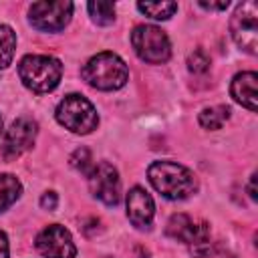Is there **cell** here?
<instances>
[{"label": "cell", "mask_w": 258, "mask_h": 258, "mask_svg": "<svg viewBox=\"0 0 258 258\" xmlns=\"http://www.w3.org/2000/svg\"><path fill=\"white\" fill-rule=\"evenodd\" d=\"M147 177L167 200H185L198 189L194 173L175 161H153L147 169Z\"/></svg>", "instance_id": "6da1fadb"}, {"label": "cell", "mask_w": 258, "mask_h": 258, "mask_svg": "<svg viewBox=\"0 0 258 258\" xmlns=\"http://www.w3.org/2000/svg\"><path fill=\"white\" fill-rule=\"evenodd\" d=\"M81 75L91 87H95L99 91L121 89L129 79V71H127L125 60L119 54L109 52V50L91 56L87 60V64L83 67Z\"/></svg>", "instance_id": "7a4b0ae2"}, {"label": "cell", "mask_w": 258, "mask_h": 258, "mask_svg": "<svg viewBox=\"0 0 258 258\" xmlns=\"http://www.w3.org/2000/svg\"><path fill=\"white\" fill-rule=\"evenodd\" d=\"M18 77L26 89L34 93H48L58 85L62 77V64L54 56L26 54L18 64Z\"/></svg>", "instance_id": "3957f363"}, {"label": "cell", "mask_w": 258, "mask_h": 258, "mask_svg": "<svg viewBox=\"0 0 258 258\" xmlns=\"http://www.w3.org/2000/svg\"><path fill=\"white\" fill-rule=\"evenodd\" d=\"M56 121L73 133L87 135L97 127L99 117H97V109L89 99L71 93L56 105Z\"/></svg>", "instance_id": "277c9868"}, {"label": "cell", "mask_w": 258, "mask_h": 258, "mask_svg": "<svg viewBox=\"0 0 258 258\" xmlns=\"http://www.w3.org/2000/svg\"><path fill=\"white\" fill-rule=\"evenodd\" d=\"M131 44L137 56L151 64H161L171 54V44L167 34L153 24H139L131 32Z\"/></svg>", "instance_id": "5b68a950"}, {"label": "cell", "mask_w": 258, "mask_h": 258, "mask_svg": "<svg viewBox=\"0 0 258 258\" xmlns=\"http://www.w3.org/2000/svg\"><path fill=\"white\" fill-rule=\"evenodd\" d=\"M230 32L234 42L246 50L248 54L258 52V4L256 2H242L238 4L232 20Z\"/></svg>", "instance_id": "8992f818"}, {"label": "cell", "mask_w": 258, "mask_h": 258, "mask_svg": "<svg viewBox=\"0 0 258 258\" xmlns=\"http://www.w3.org/2000/svg\"><path fill=\"white\" fill-rule=\"evenodd\" d=\"M73 14V2L67 0H42V2H34L28 10V18L30 24L36 30H44V32H56L62 30Z\"/></svg>", "instance_id": "52a82bcc"}, {"label": "cell", "mask_w": 258, "mask_h": 258, "mask_svg": "<svg viewBox=\"0 0 258 258\" xmlns=\"http://www.w3.org/2000/svg\"><path fill=\"white\" fill-rule=\"evenodd\" d=\"M89 177V187L91 194L101 200L107 206H115L121 200V179L117 169L109 163V161H101L97 165H93Z\"/></svg>", "instance_id": "ba28073f"}, {"label": "cell", "mask_w": 258, "mask_h": 258, "mask_svg": "<svg viewBox=\"0 0 258 258\" xmlns=\"http://www.w3.org/2000/svg\"><path fill=\"white\" fill-rule=\"evenodd\" d=\"M36 131H38V125L30 117L16 119L10 125V129L6 131V135H4V141H2V157L6 161H12V159L20 157L24 151H28L34 145Z\"/></svg>", "instance_id": "9c48e42d"}, {"label": "cell", "mask_w": 258, "mask_h": 258, "mask_svg": "<svg viewBox=\"0 0 258 258\" xmlns=\"http://www.w3.org/2000/svg\"><path fill=\"white\" fill-rule=\"evenodd\" d=\"M36 250L46 258H73L77 254L71 232L64 226L50 224L36 236Z\"/></svg>", "instance_id": "30bf717a"}, {"label": "cell", "mask_w": 258, "mask_h": 258, "mask_svg": "<svg viewBox=\"0 0 258 258\" xmlns=\"http://www.w3.org/2000/svg\"><path fill=\"white\" fill-rule=\"evenodd\" d=\"M167 236L173 240H179L183 244L196 246L202 242H210V228L206 222L194 220L187 214H173L165 228Z\"/></svg>", "instance_id": "8fae6325"}, {"label": "cell", "mask_w": 258, "mask_h": 258, "mask_svg": "<svg viewBox=\"0 0 258 258\" xmlns=\"http://www.w3.org/2000/svg\"><path fill=\"white\" fill-rule=\"evenodd\" d=\"M155 216L153 198L143 187H131L127 194V218L137 228H147Z\"/></svg>", "instance_id": "7c38bea8"}, {"label": "cell", "mask_w": 258, "mask_h": 258, "mask_svg": "<svg viewBox=\"0 0 258 258\" xmlns=\"http://www.w3.org/2000/svg\"><path fill=\"white\" fill-rule=\"evenodd\" d=\"M258 75L254 71H246V73H238L232 81L230 93L234 97L236 103H240L242 107L256 111L258 107Z\"/></svg>", "instance_id": "4fadbf2b"}, {"label": "cell", "mask_w": 258, "mask_h": 258, "mask_svg": "<svg viewBox=\"0 0 258 258\" xmlns=\"http://www.w3.org/2000/svg\"><path fill=\"white\" fill-rule=\"evenodd\" d=\"M22 185L12 173H0V212L10 208L20 198Z\"/></svg>", "instance_id": "5bb4252c"}, {"label": "cell", "mask_w": 258, "mask_h": 258, "mask_svg": "<svg viewBox=\"0 0 258 258\" xmlns=\"http://www.w3.org/2000/svg\"><path fill=\"white\" fill-rule=\"evenodd\" d=\"M228 117H230V109H228L226 105H216V107H206V109L200 113L198 121H200V125H202L204 129L216 131V129H220V127L228 121Z\"/></svg>", "instance_id": "9a60e30c"}, {"label": "cell", "mask_w": 258, "mask_h": 258, "mask_svg": "<svg viewBox=\"0 0 258 258\" xmlns=\"http://www.w3.org/2000/svg\"><path fill=\"white\" fill-rule=\"evenodd\" d=\"M16 50V34L8 24H0V69H6L12 62Z\"/></svg>", "instance_id": "2e32d148"}, {"label": "cell", "mask_w": 258, "mask_h": 258, "mask_svg": "<svg viewBox=\"0 0 258 258\" xmlns=\"http://www.w3.org/2000/svg\"><path fill=\"white\" fill-rule=\"evenodd\" d=\"M137 8L149 16V18H155V20H167L169 16H173V12L177 10V4L175 2H139Z\"/></svg>", "instance_id": "e0dca14e"}, {"label": "cell", "mask_w": 258, "mask_h": 258, "mask_svg": "<svg viewBox=\"0 0 258 258\" xmlns=\"http://www.w3.org/2000/svg\"><path fill=\"white\" fill-rule=\"evenodd\" d=\"M89 14L93 18V22L107 26L115 20V4L113 2H105V0H97V2H89L87 4Z\"/></svg>", "instance_id": "ac0fdd59"}, {"label": "cell", "mask_w": 258, "mask_h": 258, "mask_svg": "<svg viewBox=\"0 0 258 258\" xmlns=\"http://www.w3.org/2000/svg\"><path fill=\"white\" fill-rule=\"evenodd\" d=\"M71 165L75 169H79L81 173L89 175L91 169H93V157H91V151L87 147H79L73 155H71Z\"/></svg>", "instance_id": "d6986e66"}, {"label": "cell", "mask_w": 258, "mask_h": 258, "mask_svg": "<svg viewBox=\"0 0 258 258\" xmlns=\"http://www.w3.org/2000/svg\"><path fill=\"white\" fill-rule=\"evenodd\" d=\"M187 69L191 73H206L210 69V58L202 48H196L194 52H189L187 56Z\"/></svg>", "instance_id": "ffe728a7"}, {"label": "cell", "mask_w": 258, "mask_h": 258, "mask_svg": "<svg viewBox=\"0 0 258 258\" xmlns=\"http://www.w3.org/2000/svg\"><path fill=\"white\" fill-rule=\"evenodd\" d=\"M56 204H58V198H56L54 191H46V194L40 198V206H42L44 210H54Z\"/></svg>", "instance_id": "44dd1931"}, {"label": "cell", "mask_w": 258, "mask_h": 258, "mask_svg": "<svg viewBox=\"0 0 258 258\" xmlns=\"http://www.w3.org/2000/svg\"><path fill=\"white\" fill-rule=\"evenodd\" d=\"M0 258H8V238L0 230Z\"/></svg>", "instance_id": "7402d4cb"}, {"label": "cell", "mask_w": 258, "mask_h": 258, "mask_svg": "<svg viewBox=\"0 0 258 258\" xmlns=\"http://www.w3.org/2000/svg\"><path fill=\"white\" fill-rule=\"evenodd\" d=\"M228 0L226 2H218V4H214V2H210V4H206V2H200V6H204V8H208V10H226L228 8Z\"/></svg>", "instance_id": "603a6c76"}, {"label": "cell", "mask_w": 258, "mask_h": 258, "mask_svg": "<svg viewBox=\"0 0 258 258\" xmlns=\"http://www.w3.org/2000/svg\"><path fill=\"white\" fill-rule=\"evenodd\" d=\"M135 258H149V252L143 246H137L135 248Z\"/></svg>", "instance_id": "cb8c5ba5"}, {"label": "cell", "mask_w": 258, "mask_h": 258, "mask_svg": "<svg viewBox=\"0 0 258 258\" xmlns=\"http://www.w3.org/2000/svg\"><path fill=\"white\" fill-rule=\"evenodd\" d=\"M254 183H256V175L250 177V185H248V189H250V198H252V200H256V187H254Z\"/></svg>", "instance_id": "d4e9b609"}, {"label": "cell", "mask_w": 258, "mask_h": 258, "mask_svg": "<svg viewBox=\"0 0 258 258\" xmlns=\"http://www.w3.org/2000/svg\"><path fill=\"white\" fill-rule=\"evenodd\" d=\"M0 129H2V117H0Z\"/></svg>", "instance_id": "484cf974"}]
</instances>
